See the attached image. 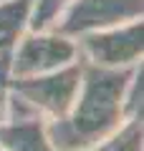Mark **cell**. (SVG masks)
Returning a JSON list of instances; mask_svg holds the SVG:
<instances>
[{"instance_id": "obj_1", "label": "cell", "mask_w": 144, "mask_h": 151, "mask_svg": "<svg viewBox=\"0 0 144 151\" xmlns=\"http://www.w3.org/2000/svg\"><path fill=\"white\" fill-rule=\"evenodd\" d=\"M139 65L99 68L84 63L81 86L73 106L63 119L46 121V134L56 151H86L101 139H106L109 134H114L127 121L124 96Z\"/></svg>"}, {"instance_id": "obj_2", "label": "cell", "mask_w": 144, "mask_h": 151, "mask_svg": "<svg viewBox=\"0 0 144 151\" xmlns=\"http://www.w3.org/2000/svg\"><path fill=\"white\" fill-rule=\"evenodd\" d=\"M81 70H84V63L79 58L76 63L43 76L8 78V91H13L23 103H28L41 119L56 121V119H63L68 108L73 106L81 86Z\"/></svg>"}, {"instance_id": "obj_3", "label": "cell", "mask_w": 144, "mask_h": 151, "mask_svg": "<svg viewBox=\"0 0 144 151\" xmlns=\"http://www.w3.org/2000/svg\"><path fill=\"white\" fill-rule=\"evenodd\" d=\"M79 60L76 40L63 33L46 28V30H25L10 48L8 76L10 78H31L58 70Z\"/></svg>"}, {"instance_id": "obj_4", "label": "cell", "mask_w": 144, "mask_h": 151, "mask_svg": "<svg viewBox=\"0 0 144 151\" xmlns=\"http://www.w3.org/2000/svg\"><path fill=\"white\" fill-rule=\"evenodd\" d=\"M79 58L99 68H134L142 63V20L114 25L76 38Z\"/></svg>"}, {"instance_id": "obj_5", "label": "cell", "mask_w": 144, "mask_h": 151, "mask_svg": "<svg viewBox=\"0 0 144 151\" xmlns=\"http://www.w3.org/2000/svg\"><path fill=\"white\" fill-rule=\"evenodd\" d=\"M142 0H73L53 23V30L76 40L86 33L142 20Z\"/></svg>"}, {"instance_id": "obj_6", "label": "cell", "mask_w": 144, "mask_h": 151, "mask_svg": "<svg viewBox=\"0 0 144 151\" xmlns=\"http://www.w3.org/2000/svg\"><path fill=\"white\" fill-rule=\"evenodd\" d=\"M0 146L8 151H56L41 116L0 121Z\"/></svg>"}, {"instance_id": "obj_7", "label": "cell", "mask_w": 144, "mask_h": 151, "mask_svg": "<svg viewBox=\"0 0 144 151\" xmlns=\"http://www.w3.org/2000/svg\"><path fill=\"white\" fill-rule=\"evenodd\" d=\"M33 0H0V45L10 50L13 43L31 25Z\"/></svg>"}, {"instance_id": "obj_8", "label": "cell", "mask_w": 144, "mask_h": 151, "mask_svg": "<svg viewBox=\"0 0 144 151\" xmlns=\"http://www.w3.org/2000/svg\"><path fill=\"white\" fill-rule=\"evenodd\" d=\"M86 151H142V119H127L114 134Z\"/></svg>"}, {"instance_id": "obj_9", "label": "cell", "mask_w": 144, "mask_h": 151, "mask_svg": "<svg viewBox=\"0 0 144 151\" xmlns=\"http://www.w3.org/2000/svg\"><path fill=\"white\" fill-rule=\"evenodd\" d=\"M71 3H73V0H33L28 30H46V28H53V23L61 18V13H63Z\"/></svg>"}, {"instance_id": "obj_10", "label": "cell", "mask_w": 144, "mask_h": 151, "mask_svg": "<svg viewBox=\"0 0 144 151\" xmlns=\"http://www.w3.org/2000/svg\"><path fill=\"white\" fill-rule=\"evenodd\" d=\"M0 151H8V149H3V146H0Z\"/></svg>"}, {"instance_id": "obj_11", "label": "cell", "mask_w": 144, "mask_h": 151, "mask_svg": "<svg viewBox=\"0 0 144 151\" xmlns=\"http://www.w3.org/2000/svg\"><path fill=\"white\" fill-rule=\"evenodd\" d=\"M0 50H8V48H3V45H0Z\"/></svg>"}]
</instances>
